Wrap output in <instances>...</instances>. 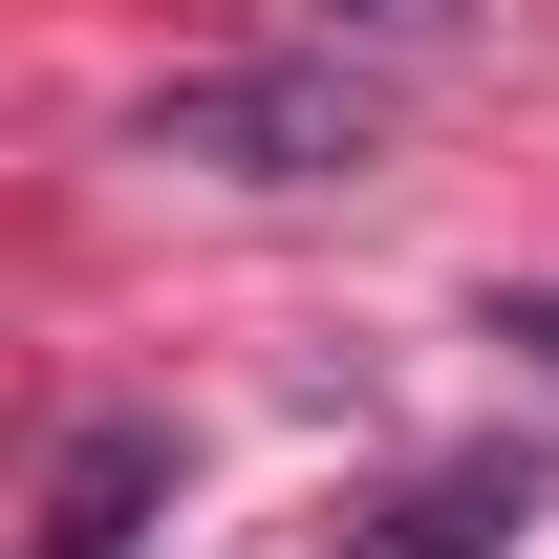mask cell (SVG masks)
I'll use <instances>...</instances> for the list:
<instances>
[{
	"label": "cell",
	"mask_w": 559,
	"mask_h": 559,
	"mask_svg": "<svg viewBox=\"0 0 559 559\" xmlns=\"http://www.w3.org/2000/svg\"><path fill=\"white\" fill-rule=\"evenodd\" d=\"M151 151L173 173H259V194H345L366 173V86L345 66H194L151 108Z\"/></svg>",
	"instance_id": "obj_1"
},
{
	"label": "cell",
	"mask_w": 559,
	"mask_h": 559,
	"mask_svg": "<svg viewBox=\"0 0 559 559\" xmlns=\"http://www.w3.org/2000/svg\"><path fill=\"white\" fill-rule=\"evenodd\" d=\"M151 516H173V430H151V409L66 430V474H44V559H151Z\"/></svg>",
	"instance_id": "obj_2"
},
{
	"label": "cell",
	"mask_w": 559,
	"mask_h": 559,
	"mask_svg": "<svg viewBox=\"0 0 559 559\" xmlns=\"http://www.w3.org/2000/svg\"><path fill=\"white\" fill-rule=\"evenodd\" d=\"M516 516H538V474H516V452H452V474H409L366 538H323V559H516Z\"/></svg>",
	"instance_id": "obj_3"
},
{
	"label": "cell",
	"mask_w": 559,
	"mask_h": 559,
	"mask_svg": "<svg viewBox=\"0 0 559 559\" xmlns=\"http://www.w3.org/2000/svg\"><path fill=\"white\" fill-rule=\"evenodd\" d=\"M323 22H366V44H452L474 0H323Z\"/></svg>",
	"instance_id": "obj_4"
},
{
	"label": "cell",
	"mask_w": 559,
	"mask_h": 559,
	"mask_svg": "<svg viewBox=\"0 0 559 559\" xmlns=\"http://www.w3.org/2000/svg\"><path fill=\"white\" fill-rule=\"evenodd\" d=\"M495 345H538V366H559V280H516V301H495Z\"/></svg>",
	"instance_id": "obj_5"
}]
</instances>
